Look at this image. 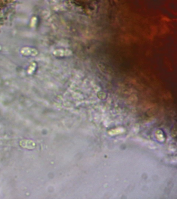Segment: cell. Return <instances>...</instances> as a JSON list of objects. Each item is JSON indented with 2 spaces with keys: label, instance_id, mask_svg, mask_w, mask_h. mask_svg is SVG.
I'll list each match as a JSON object with an SVG mask.
<instances>
[{
  "label": "cell",
  "instance_id": "cell-1",
  "mask_svg": "<svg viewBox=\"0 0 177 199\" xmlns=\"http://www.w3.org/2000/svg\"><path fill=\"white\" fill-rule=\"evenodd\" d=\"M53 54L57 57H68L72 55L73 52L69 49H58L53 51Z\"/></svg>",
  "mask_w": 177,
  "mask_h": 199
},
{
  "label": "cell",
  "instance_id": "cell-2",
  "mask_svg": "<svg viewBox=\"0 0 177 199\" xmlns=\"http://www.w3.org/2000/svg\"><path fill=\"white\" fill-rule=\"evenodd\" d=\"M33 142L31 141H29L27 140H23L20 141V144L22 145L21 146L22 147L27 148H31L33 147L30 146V144H34Z\"/></svg>",
  "mask_w": 177,
  "mask_h": 199
}]
</instances>
